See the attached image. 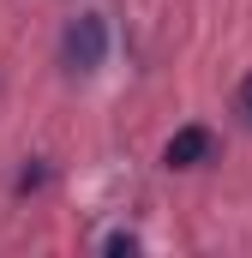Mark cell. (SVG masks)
<instances>
[{"instance_id": "6da1fadb", "label": "cell", "mask_w": 252, "mask_h": 258, "mask_svg": "<svg viewBox=\"0 0 252 258\" xmlns=\"http://www.w3.org/2000/svg\"><path fill=\"white\" fill-rule=\"evenodd\" d=\"M102 48H108V24L96 12H84V18L66 24V36H60V66L66 72H96L102 66Z\"/></svg>"}, {"instance_id": "7a4b0ae2", "label": "cell", "mask_w": 252, "mask_h": 258, "mask_svg": "<svg viewBox=\"0 0 252 258\" xmlns=\"http://www.w3.org/2000/svg\"><path fill=\"white\" fill-rule=\"evenodd\" d=\"M210 156H216L210 126H180L174 138H168V150H162V162H168V168H198V162H210Z\"/></svg>"}, {"instance_id": "3957f363", "label": "cell", "mask_w": 252, "mask_h": 258, "mask_svg": "<svg viewBox=\"0 0 252 258\" xmlns=\"http://www.w3.org/2000/svg\"><path fill=\"white\" fill-rule=\"evenodd\" d=\"M240 114H246V120H252V72H246V78H240Z\"/></svg>"}]
</instances>
